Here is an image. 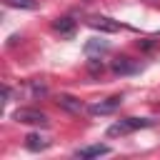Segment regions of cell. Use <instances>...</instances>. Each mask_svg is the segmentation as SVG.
I'll return each mask as SVG.
<instances>
[{
    "label": "cell",
    "mask_w": 160,
    "mask_h": 160,
    "mask_svg": "<svg viewBox=\"0 0 160 160\" xmlns=\"http://www.w3.org/2000/svg\"><path fill=\"white\" fill-rule=\"evenodd\" d=\"M150 125H155L152 118H125V120L110 125V128H108V135H128V132H132V130L150 128Z\"/></svg>",
    "instance_id": "cell-1"
},
{
    "label": "cell",
    "mask_w": 160,
    "mask_h": 160,
    "mask_svg": "<svg viewBox=\"0 0 160 160\" xmlns=\"http://www.w3.org/2000/svg\"><path fill=\"white\" fill-rule=\"evenodd\" d=\"M18 122H25V125H48L50 120H48V115L45 112H40V110H32V108H20V110H15V115H12Z\"/></svg>",
    "instance_id": "cell-2"
},
{
    "label": "cell",
    "mask_w": 160,
    "mask_h": 160,
    "mask_svg": "<svg viewBox=\"0 0 160 160\" xmlns=\"http://www.w3.org/2000/svg\"><path fill=\"white\" fill-rule=\"evenodd\" d=\"M120 102H122V98H120V95H112V98H108V100H100V102L90 105L88 110H90V115H110V112H115V110L120 108Z\"/></svg>",
    "instance_id": "cell-3"
},
{
    "label": "cell",
    "mask_w": 160,
    "mask_h": 160,
    "mask_svg": "<svg viewBox=\"0 0 160 160\" xmlns=\"http://www.w3.org/2000/svg\"><path fill=\"white\" fill-rule=\"evenodd\" d=\"M58 105H60L62 110L72 112V115H80V112L85 110V105H82L78 98H72V95H58Z\"/></svg>",
    "instance_id": "cell-4"
},
{
    "label": "cell",
    "mask_w": 160,
    "mask_h": 160,
    "mask_svg": "<svg viewBox=\"0 0 160 160\" xmlns=\"http://www.w3.org/2000/svg\"><path fill=\"white\" fill-rule=\"evenodd\" d=\"M88 22H90V28H95L100 32H118L120 30V22H115L110 18H90Z\"/></svg>",
    "instance_id": "cell-5"
},
{
    "label": "cell",
    "mask_w": 160,
    "mask_h": 160,
    "mask_svg": "<svg viewBox=\"0 0 160 160\" xmlns=\"http://www.w3.org/2000/svg\"><path fill=\"white\" fill-rule=\"evenodd\" d=\"M25 148H28V150H32V152H38V150H45V148H50V138H45V135H38V132H30V135L25 138Z\"/></svg>",
    "instance_id": "cell-6"
},
{
    "label": "cell",
    "mask_w": 160,
    "mask_h": 160,
    "mask_svg": "<svg viewBox=\"0 0 160 160\" xmlns=\"http://www.w3.org/2000/svg\"><path fill=\"white\" fill-rule=\"evenodd\" d=\"M108 152H110V148H108V145H88V148L75 150V158L88 160V158H100V155H108Z\"/></svg>",
    "instance_id": "cell-7"
},
{
    "label": "cell",
    "mask_w": 160,
    "mask_h": 160,
    "mask_svg": "<svg viewBox=\"0 0 160 160\" xmlns=\"http://www.w3.org/2000/svg\"><path fill=\"white\" fill-rule=\"evenodd\" d=\"M105 52H108V42H105V40H98V38H95V40H88V42H85V55H88V58H100V55H105Z\"/></svg>",
    "instance_id": "cell-8"
},
{
    "label": "cell",
    "mask_w": 160,
    "mask_h": 160,
    "mask_svg": "<svg viewBox=\"0 0 160 160\" xmlns=\"http://www.w3.org/2000/svg\"><path fill=\"white\" fill-rule=\"evenodd\" d=\"M112 70H115L118 75H130V72H135V70H138V65H135L130 58H125V55H122V58H115V60H112Z\"/></svg>",
    "instance_id": "cell-9"
},
{
    "label": "cell",
    "mask_w": 160,
    "mask_h": 160,
    "mask_svg": "<svg viewBox=\"0 0 160 160\" xmlns=\"http://www.w3.org/2000/svg\"><path fill=\"white\" fill-rule=\"evenodd\" d=\"M52 30H58V32L65 35V38H70V35L75 32V20L68 18V15H65V18H58V20L52 22Z\"/></svg>",
    "instance_id": "cell-10"
},
{
    "label": "cell",
    "mask_w": 160,
    "mask_h": 160,
    "mask_svg": "<svg viewBox=\"0 0 160 160\" xmlns=\"http://www.w3.org/2000/svg\"><path fill=\"white\" fill-rule=\"evenodd\" d=\"M10 8H20V10H35L38 0H5Z\"/></svg>",
    "instance_id": "cell-11"
},
{
    "label": "cell",
    "mask_w": 160,
    "mask_h": 160,
    "mask_svg": "<svg viewBox=\"0 0 160 160\" xmlns=\"http://www.w3.org/2000/svg\"><path fill=\"white\" fill-rule=\"evenodd\" d=\"M138 45H140L142 50H150V48H152V40H150V38H145V40H142V42H138Z\"/></svg>",
    "instance_id": "cell-12"
}]
</instances>
